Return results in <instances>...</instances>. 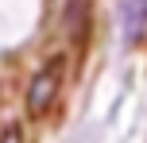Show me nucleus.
Here are the masks:
<instances>
[{
  "label": "nucleus",
  "instance_id": "7ed1b4c3",
  "mask_svg": "<svg viewBox=\"0 0 147 143\" xmlns=\"http://www.w3.org/2000/svg\"><path fill=\"white\" fill-rule=\"evenodd\" d=\"M0 143H27L23 124H4V128H0Z\"/></svg>",
  "mask_w": 147,
  "mask_h": 143
},
{
  "label": "nucleus",
  "instance_id": "f03ea898",
  "mask_svg": "<svg viewBox=\"0 0 147 143\" xmlns=\"http://www.w3.org/2000/svg\"><path fill=\"white\" fill-rule=\"evenodd\" d=\"M143 27H147V0H128V8H124V39L128 43H140Z\"/></svg>",
  "mask_w": 147,
  "mask_h": 143
},
{
  "label": "nucleus",
  "instance_id": "f257e3e1",
  "mask_svg": "<svg viewBox=\"0 0 147 143\" xmlns=\"http://www.w3.org/2000/svg\"><path fill=\"white\" fill-rule=\"evenodd\" d=\"M62 81H66V58H62V54H54L51 62H43V66L35 70V77H31V85H27V97H23V108H27L31 120H39V116L51 112V105L62 93Z\"/></svg>",
  "mask_w": 147,
  "mask_h": 143
}]
</instances>
